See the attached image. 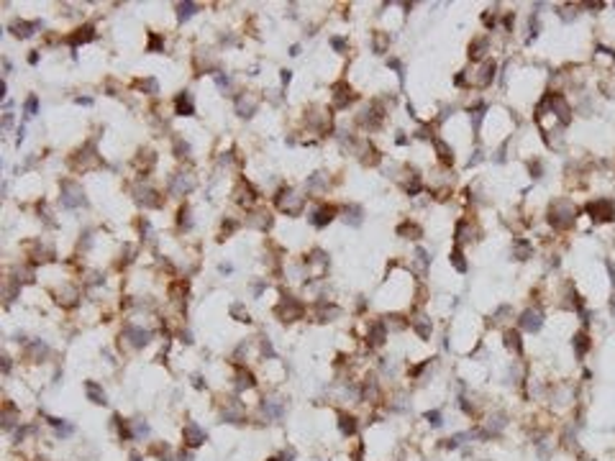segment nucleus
<instances>
[{"label": "nucleus", "instance_id": "nucleus-18", "mask_svg": "<svg viewBox=\"0 0 615 461\" xmlns=\"http://www.w3.org/2000/svg\"><path fill=\"white\" fill-rule=\"evenodd\" d=\"M533 254V246H531V241L528 238H513V256L515 259H528Z\"/></svg>", "mask_w": 615, "mask_h": 461}, {"label": "nucleus", "instance_id": "nucleus-10", "mask_svg": "<svg viewBox=\"0 0 615 461\" xmlns=\"http://www.w3.org/2000/svg\"><path fill=\"white\" fill-rule=\"evenodd\" d=\"M134 192H136V195H134L136 203H139L141 208H159V205H162V195H159L157 190L146 187V185H139Z\"/></svg>", "mask_w": 615, "mask_h": 461}, {"label": "nucleus", "instance_id": "nucleus-21", "mask_svg": "<svg viewBox=\"0 0 615 461\" xmlns=\"http://www.w3.org/2000/svg\"><path fill=\"white\" fill-rule=\"evenodd\" d=\"M433 146L438 151V159H441L444 164H454V149L444 141V139H433Z\"/></svg>", "mask_w": 615, "mask_h": 461}, {"label": "nucleus", "instance_id": "nucleus-25", "mask_svg": "<svg viewBox=\"0 0 615 461\" xmlns=\"http://www.w3.org/2000/svg\"><path fill=\"white\" fill-rule=\"evenodd\" d=\"M344 218H346V223H351V226H362V221H364V210H362L359 205H346V208H344Z\"/></svg>", "mask_w": 615, "mask_h": 461}, {"label": "nucleus", "instance_id": "nucleus-12", "mask_svg": "<svg viewBox=\"0 0 615 461\" xmlns=\"http://www.w3.org/2000/svg\"><path fill=\"white\" fill-rule=\"evenodd\" d=\"M541 325H543V313L538 307H528V310L520 313V328H525V331H538Z\"/></svg>", "mask_w": 615, "mask_h": 461}, {"label": "nucleus", "instance_id": "nucleus-36", "mask_svg": "<svg viewBox=\"0 0 615 461\" xmlns=\"http://www.w3.org/2000/svg\"><path fill=\"white\" fill-rule=\"evenodd\" d=\"M574 346H577V354L582 356L584 351L589 348V336H587V333H577V336H574Z\"/></svg>", "mask_w": 615, "mask_h": 461}, {"label": "nucleus", "instance_id": "nucleus-30", "mask_svg": "<svg viewBox=\"0 0 615 461\" xmlns=\"http://www.w3.org/2000/svg\"><path fill=\"white\" fill-rule=\"evenodd\" d=\"M487 47H490L487 39H474V41L469 44V57H472V59H482V57L487 54Z\"/></svg>", "mask_w": 615, "mask_h": 461}, {"label": "nucleus", "instance_id": "nucleus-28", "mask_svg": "<svg viewBox=\"0 0 615 461\" xmlns=\"http://www.w3.org/2000/svg\"><path fill=\"white\" fill-rule=\"evenodd\" d=\"M177 226H180V231H190L192 228V210H190V205H182L177 210Z\"/></svg>", "mask_w": 615, "mask_h": 461}, {"label": "nucleus", "instance_id": "nucleus-29", "mask_svg": "<svg viewBox=\"0 0 615 461\" xmlns=\"http://www.w3.org/2000/svg\"><path fill=\"white\" fill-rule=\"evenodd\" d=\"M398 233L403 236V238H421V226L418 223H413V221H405L403 226H398Z\"/></svg>", "mask_w": 615, "mask_h": 461}, {"label": "nucleus", "instance_id": "nucleus-22", "mask_svg": "<svg viewBox=\"0 0 615 461\" xmlns=\"http://www.w3.org/2000/svg\"><path fill=\"white\" fill-rule=\"evenodd\" d=\"M85 392H87V397H90L95 405H105L108 402L105 400V392H103V387L98 382H85Z\"/></svg>", "mask_w": 615, "mask_h": 461}, {"label": "nucleus", "instance_id": "nucleus-7", "mask_svg": "<svg viewBox=\"0 0 615 461\" xmlns=\"http://www.w3.org/2000/svg\"><path fill=\"white\" fill-rule=\"evenodd\" d=\"M195 190V177L190 172H177V174H172V180H169V192L172 195H187V192H192Z\"/></svg>", "mask_w": 615, "mask_h": 461}, {"label": "nucleus", "instance_id": "nucleus-8", "mask_svg": "<svg viewBox=\"0 0 615 461\" xmlns=\"http://www.w3.org/2000/svg\"><path fill=\"white\" fill-rule=\"evenodd\" d=\"M336 218V205H318L308 213V221H311L316 228H326Z\"/></svg>", "mask_w": 615, "mask_h": 461}, {"label": "nucleus", "instance_id": "nucleus-11", "mask_svg": "<svg viewBox=\"0 0 615 461\" xmlns=\"http://www.w3.org/2000/svg\"><path fill=\"white\" fill-rule=\"evenodd\" d=\"M233 195H236V203H238V205H244V208L254 205V203H256V197H259V195H256V190H254V187H251L246 180H241V182H238V187L233 190Z\"/></svg>", "mask_w": 615, "mask_h": 461}, {"label": "nucleus", "instance_id": "nucleus-6", "mask_svg": "<svg viewBox=\"0 0 615 461\" xmlns=\"http://www.w3.org/2000/svg\"><path fill=\"white\" fill-rule=\"evenodd\" d=\"M256 108H259V98L251 90H244V93L236 95V113L241 118H251L256 113Z\"/></svg>", "mask_w": 615, "mask_h": 461}, {"label": "nucleus", "instance_id": "nucleus-38", "mask_svg": "<svg viewBox=\"0 0 615 461\" xmlns=\"http://www.w3.org/2000/svg\"><path fill=\"white\" fill-rule=\"evenodd\" d=\"M162 44H164V39L159 34H149V52H159Z\"/></svg>", "mask_w": 615, "mask_h": 461}, {"label": "nucleus", "instance_id": "nucleus-4", "mask_svg": "<svg viewBox=\"0 0 615 461\" xmlns=\"http://www.w3.org/2000/svg\"><path fill=\"white\" fill-rule=\"evenodd\" d=\"M277 315L282 320H297V318L305 315V305L295 295H282V300L277 305Z\"/></svg>", "mask_w": 615, "mask_h": 461}, {"label": "nucleus", "instance_id": "nucleus-13", "mask_svg": "<svg viewBox=\"0 0 615 461\" xmlns=\"http://www.w3.org/2000/svg\"><path fill=\"white\" fill-rule=\"evenodd\" d=\"M354 100V95H351V87L346 82H339L334 85V108H339V111H344V108H349V103Z\"/></svg>", "mask_w": 615, "mask_h": 461}, {"label": "nucleus", "instance_id": "nucleus-31", "mask_svg": "<svg viewBox=\"0 0 615 461\" xmlns=\"http://www.w3.org/2000/svg\"><path fill=\"white\" fill-rule=\"evenodd\" d=\"M136 87H139V90H146V95H157V93H159V82L154 80V77L139 80V82H136Z\"/></svg>", "mask_w": 615, "mask_h": 461}, {"label": "nucleus", "instance_id": "nucleus-40", "mask_svg": "<svg viewBox=\"0 0 615 461\" xmlns=\"http://www.w3.org/2000/svg\"><path fill=\"white\" fill-rule=\"evenodd\" d=\"M541 172H543V164H541L538 159H536V162H531V177H536V180H538V177H541Z\"/></svg>", "mask_w": 615, "mask_h": 461}, {"label": "nucleus", "instance_id": "nucleus-3", "mask_svg": "<svg viewBox=\"0 0 615 461\" xmlns=\"http://www.w3.org/2000/svg\"><path fill=\"white\" fill-rule=\"evenodd\" d=\"M274 205L287 215H300L305 208V195H300L295 187H282L274 195Z\"/></svg>", "mask_w": 615, "mask_h": 461}, {"label": "nucleus", "instance_id": "nucleus-42", "mask_svg": "<svg viewBox=\"0 0 615 461\" xmlns=\"http://www.w3.org/2000/svg\"><path fill=\"white\" fill-rule=\"evenodd\" d=\"M290 80H292V72H290V70H282V82H284V85H287Z\"/></svg>", "mask_w": 615, "mask_h": 461}, {"label": "nucleus", "instance_id": "nucleus-15", "mask_svg": "<svg viewBox=\"0 0 615 461\" xmlns=\"http://www.w3.org/2000/svg\"><path fill=\"white\" fill-rule=\"evenodd\" d=\"M41 24L39 21H16V24H11V34L16 36V39H29V36H34V31L39 29Z\"/></svg>", "mask_w": 615, "mask_h": 461}, {"label": "nucleus", "instance_id": "nucleus-44", "mask_svg": "<svg viewBox=\"0 0 615 461\" xmlns=\"http://www.w3.org/2000/svg\"><path fill=\"white\" fill-rule=\"evenodd\" d=\"M77 103H80V105H90L93 100H90V98H77Z\"/></svg>", "mask_w": 615, "mask_h": 461}, {"label": "nucleus", "instance_id": "nucleus-37", "mask_svg": "<svg viewBox=\"0 0 615 461\" xmlns=\"http://www.w3.org/2000/svg\"><path fill=\"white\" fill-rule=\"evenodd\" d=\"M231 313H233V315H238L236 320H241V323H251V315H249V310L244 313V307H241V302L231 305Z\"/></svg>", "mask_w": 615, "mask_h": 461}, {"label": "nucleus", "instance_id": "nucleus-14", "mask_svg": "<svg viewBox=\"0 0 615 461\" xmlns=\"http://www.w3.org/2000/svg\"><path fill=\"white\" fill-rule=\"evenodd\" d=\"M385 338H387V323L375 320V323L369 325V331H367V341H369V346H382V343H385Z\"/></svg>", "mask_w": 615, "mask_h": 461}, {"label": "nucleus", "instance_id": "nucleus-35", "mask_svg": "<svg viewBox=\"0 0 615 461\" xmlns=\"http://www.w3.org/2000/svg\"><path fill=\"white\" fill-rule=\"evenodd\" d=\"M354 430H357L354 418H351V415H341V433L344 435H354Z\"/></svg>", "mask_w": 615, "mask_h": 461}, {"label": "nucleus", "instance_id": "nucleus-34", "mask_svg": "<svg viewBox=\"0 0 615 461\" xmlns=\"http://www.w3.org/2000/svg\"><path fill=\"white\" fill-rule=\"evenodd\" d=\"M174 154L177 157H190V144L182 136H174Z\"/></svg>", "mask_w": 615, "mask_h": 461}, {"label": "nucleus", "instance_id": "nucleus-17", "mask_svg": "<svg viewBox=\"0 0 615 461\" xmlns=\"http://www.w3.org/2000/svg\"><path fill=\"white\" fill-rule=\"evenodd\" d=\"M182 435H185V443H187V446H192V448H195V446H200V443L205 441V433H203L200 428H197L195 423H187V425H185V430H182Z\"/></svg>", "mask_w": 615, "mask_h": 461}, {"label": "nucleus", "instance_id": "nucleus-23", "mask_svg": "<svg viewBox=\"0 0 615 461\" xmlns=\"http://www.w3.org/2000/svg\"><path fill=\"white\" fill-rule=\"evenodd\" d=\"M410 325H413V331L418 333L421 338H428V336H431V318L418 315V318H413V320H410Z\"/></svg>", "mask_w": 615, "mask_h": 461}, {"label": "nucleus", "instance_id": "nucleus-9", "mask_svg": "<svg viewBox=\"0 0 615 461\" xmlns=\"http://www.w3.org/2000/svg\"><path fill=\"white\" fill-rule=\"evenodd\" d=\"M121 338H128V343L134 346V348H141V346L149 343L151 331H146V328H141V325H126L123 333H121Z\"/></svg>", "mask_w": 615, "mask_h": 461}, {"label": "nucleus", "instance_id": "nucleus-2", "mask_svg": "<svg viewBox=\"0 0 615 461\" xmlns=\"http://www.w3.org/2000/svg\"><path fill=\"white\" fill-rule=\"evenodd\" d=\"M59 203H62V208H67V210H75V208L87 205V197H85L82 185H77L75 180H62V185H59Z\"/></svg>", "mask_w": 615, "mask_h": 461}, {"label": "nucleus", "instance_id": "nucleus-5", "mask_svg": "<svg viewBox=\"0 0 615 461\" xmlns=\"http://www.w3.org/2000/svg\"><path fill=\"white\" fill-rule=\"evenodd\" d=\"M587 213L592 215V221H612L615 218V203L607 200V197H600V200L587 205Z\"/></svg>", "mask_w": 615, "mask_h": 461}, {"label": "nucleus", "instance_id": "nucleus-32", "mask_svg": "<svg viewBox=\"0 0 615 461\" xmlns=\"http://www.w3.org/2000/svg\"><path fill=\"white\" fill-rule=\"evenodd\" d=\"M197 13V6L195 3H180L177 6V18L180 21H187V18H192Z\"/></svg>", "mask_w": 615, "mask_h": 461}, {"label": "nucleus", "instance_id": "nucleus-16", "mask_svg": "<svg viewBox=\"0 0 615 461\" xmlns=\"http://www.w3.org/2000/svg\"><path fill=\"white\" fill-rule=\"evenodd\" d=\"M174 113H177V116H192V113H195L192 95H190L187 90H182L177 98H174Z\"/></svg>", "mask_w": 615, "mask_h": 461}, {"label": "nucleus", "instance_id": "nucleus-19", "mask_svg": "<svg viewBox=\"0 0 615 461\" xmlns=\"http://www.w3.org/2000/svg\"><path fill=\"white\" fill-rule=\"evenodd\" d=\"M95 39V29L93 26H80L67 41L72 44V47H80V44H85V41H93Z\"/></svg>", "mask_w": 615, "mask_h": 461}, {"label": "nucleus", "instance_id": "nucleus-1", "mask_svg": "<svg viewBox=\"0 0 615 461\" xmlns=\"http://www.w3.org/2000/svg\"><path fill=\"white\" fill-rule=\"evenodd\" d=\"M577 221V205L572 200H566V197H559V200L551 203V208H548V223H551L554 228L564 231L569 228Z\"/></svg>", "mask_w": 615, "mask_h": 461}, {"label": "nucleus", "instance_id": "nucleus-33", "mask_svg": "<svg viewBox=\"0 0 615 461\" xmlns=\"http://www.w3.org/2000/svg\"><path fill=\"white\" fill-rule=\"evenodd\" d=\"M387 44H390V36L382 34V31H375V52L377 54H385L387 52Z\"/></svg>", "mask_w": 615, "mask_h": 461}, {"label": "nucleus", "instance_id": "nucleus-43", "mask_svg": "<svg viewBox=\"0 0 615 461\" xmlns=\"http://www.w3.org/2000/svg\"><path fill=\"white\" fill-rule=\"evenodd\" d=\"M29 62H31V64H36V62H39V52H34V54H29Z\"/></svg>", "mask_w": 615, "mask_h": 461}, {"label": "nucleus", "instance_id": "nucleus-39", "mask_svg": "<svg viewBox=\"0 0 615 461\" xmlns=\"http://www.w3.org/2000/svg\"><path fill=\"white\" fill-rule=\"evenodd\" d=\"M24 108H26V116H36V111H39V100H36V95H29Z\"/></svg>", "mask_w": 615, "mask_h": 461}, {"label": "nucleus", "instance_id": "nucleus-20", "mask_svg": "<svg viewBox=\"0 0 615 461\" xmlns=\"http://www.w3.org/2000/svg\"><path fill=\"white\" fill-rule=\"evenodd\" d=\"M249 223L256 226V228H261V231H267V228L272 226V213H269V210H254V213L249 215Z\"/></svg>", "mask_w": 615, "mask_h": 461}, {"label": "nucleus", "instance_id": "nucleus-27", "mask_svg": "<svg viewBox=\"0 0 615 461\" xmlns=\"http://www.w3.org/2000/svg\"><path fill=\"white\" fill-rule=\"evenodd\" d=\"M449 261L454 264L456 272H467V259H464V251H461V246H454V249H451Z\"/></svg>", "mask_w": 615, "mask_h": 461}, {"label": "nucleus", "instance_id": "nucleus-26", "mask_svg": "<svg viewBox=\"0 0 615 461\" xmlns=\"http://www.w3.org/2000/svg\"><path fill=\"white\" fill-rule=\"evenodd\" d=\"M505 346H508L510 351H515V354H520L523 351V341H520V333L513 331V328H508L505 331Z\"/></svg>", "mask_w": 615, "mask_h": 461}, {"label": "nucleus", "instance_id": "nucleus-41", "mask_svg": "<svg viewBox=\"0 0 615 461\" xmlns=\"http://www.w3.org/2000/svg\"><path fill=\"white\" fill-rule=\"evenodd\" d=\"M426 418H428V423H433V425H441V415H438L436 410H433V412H426Z\"/></svg>", "mask_w": 615, "mask_h": 461}, {"label": "nucleus", "instance_id": "nucleus-24", "mask_svg": "<svg viewBox=\"0 0 615 461\" xmlns=\"http://www.w3.org/2000/svg\"><path fill=\"white\" fill-rule=\"evenodd\" d=\"M305 187H308V192H323L326 187H328V182H326V177H323V172H316V174H311L308 177V182H305Z\"/></svg>", "mask_w": 615, "mask_h": 461}]
</instances>
